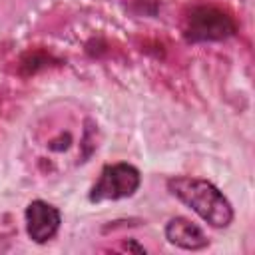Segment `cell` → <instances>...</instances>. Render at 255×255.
I'll return each instance as SVG.
<instances>
[{
	"mask_svg": "<svg viewBox=\"0 0 255 255\" xmlns=\"http://www.w3.org/2000/svg\"><path fill=\"white\" fill-rule=\"evenodd\" d=\"M167 189L211 227H227L233 221V207L227 197L209 181L177 175L167 181Z\"/></svg>",
	"mask_w": 255,
	"mask_h": 255,
	"instance_id": "cell-1",
	"label": "cell"
},
{
	"mask_svg": "<svg viewBox=\"0 0 255 255\" xmlns=\"http://www.w3.org/2000/svg\"><path fill=\"white\" fill-rule=\"evenodd\" d=\"M237 30L233 18L215 6H197L185 20V38L189 42H215L233 36Z\"/></svg>",
	"mask_w": 255,
	"mask_h": 255,
	"instance_id": "cell-2",
	"label": "cell"
},
{
	"mask_svg": "<svg viewBox=\"0 0 255 255\" xmlns=\"http://www.w3.org/2000/svg\"><path fill=\"white\" fill-rule=\"evenodd\" d=\"M141 181L139 171L129 163H112L106 165L90 191L92 201H108L129 197L137 191Z\"/></svg>",
	"mask_w": 255,
	"mask_h": 255,
	"instance_id": "cell-3",
	"label": "cell"
},
{
	"mask_svg": "<svg viewBox=\"0 0 255 255\" xmlns=\"http://www.w3.org/2000/svg\"><path fill=\"white\" fill-rule=\"evenodd\" d=\"M60 221V211L42 199H36L26 207V231L36 243L50 241L58 233Z\"/></svg>",
	"mask_w": 255,
	"mask_h": 255,
	"instance_id": "cell-4",
	"label": "cell"
},
{
	"mask_svg": "<svg viewBox=\"0 0 255 255\" xmlns=\"http://www.w3.org/2000/svg\"><path fill=\"white\" fill-rule=\"evenodd\" d=\"M165 237L169 243L181 247V249H189V251H197L207 247V237L201 231V227H197L193 221L185 219V217H173L167 225H165Z\"/></svg>",
	"mask_w": 255,
	"mask_h": 255,
	"instance_id": "cell-5",
	"label": "cell"
}]
</instances>
